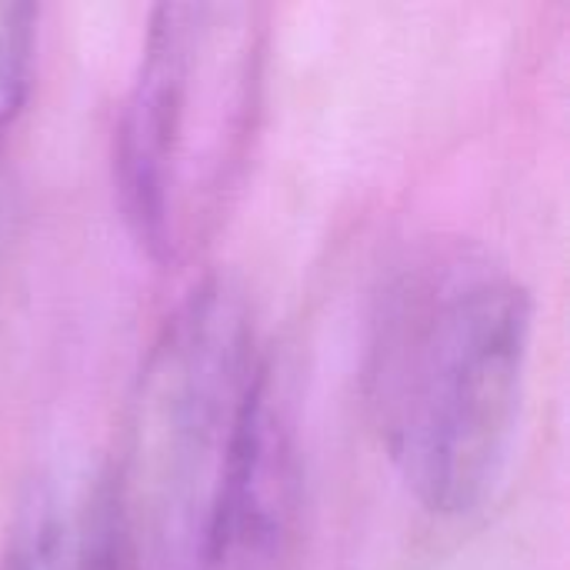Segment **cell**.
Instances as JSON below:
<instances>
[{
    "label": "cell",
    "mask_w": 570,
    "mask_h": 570,
    "mask_svg": "<svg viewBox=\"0 0 570 570\" xmlns=\"http://www.w3.org/2000/svg\"><path fill=\"white\" fill-rule=\"evenodd\" d=\"M534 297L498 254L434 240L394 267L364 344V401L384 458L438 518L501 488L528 394Z\"/></svg>",
    "instance_id": "obj_1"
},
{
    "label": "cell",
    "mask_w": 570,
    "mask_h": 570,
    "mask_svg": "<svg viewBox=\"0 0 570 570\" xmlns=\"http://www.w3.org/2000/svg\"><path fill=\"white\" fill-rule=\"evenodd\" d=\"M267 13L254 3H160L114 127V194L150 261H190L220 227L254 150Z\"/></svg>",
    "instance_id": "obj_2"
},
{
    "label": "cell",
    "mask_w": 570,
    "mask_h": 570,
    "mask_svg": "<svg viewBox=\"0 0 570 570\" xmlns=\"http://www.w3.org/2000/svg\"><path fill=\"white\" fill-rule=\"evenodd\" d=\"M274 387L244 291L230 277L194 284L144 357L110 468L137 570H200Z\"/></svg>",
    "instance_id": "obj_3"
},
{
    "label": "cell",
    "mask_w": 570,
    "mask_h": 570,
    "mask_svg": "<svg viewBox=\"0 0 570 570\" xmlns=\"http://www.w3.org/2000/svg\"><path fill=\"white\" fill-rule=\"evenodd\" d=\"M0 570H137L110 468L47 478L33 488Z\"/></svg>",
    "instance_id": "obj_4"
},
{
    "label": "cell",
    "mask_w": 570,
    "mask_h": 570,
    "mask_svg": "<svg viewBox=\"0 0 570 570\" xmlns=\"http://www.w3.org/2000/svg\"><path fill=\"white\" fill-rule=\"evenodd\" d=\"M40 10L20 0H0V150L27 110L37 70Z\"/></svg>",
    "instance_id": "obj_5"
}]
</instances>
